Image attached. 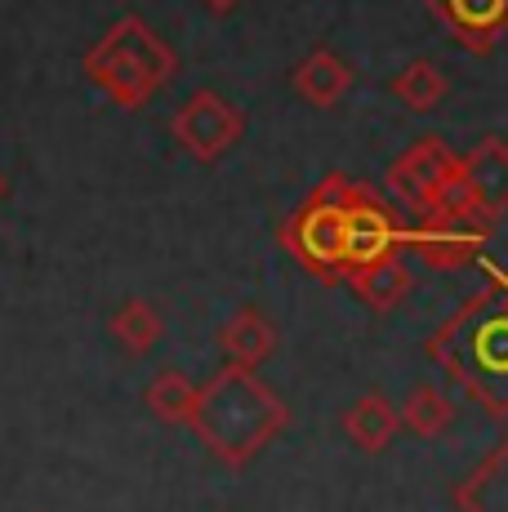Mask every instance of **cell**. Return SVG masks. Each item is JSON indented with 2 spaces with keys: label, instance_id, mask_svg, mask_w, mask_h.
<instances>
[{
  "label": "cell",
  "instance_id": "obj_1",
  "mask_svg": "<svg viewBox=\"0 0 508 512\" xmlns=\"http://www.w3.org/2000/svg\"><path fill=\"white\" fill-rule=\"evenodd\" d=\"M428 357L486 415H508V277H491L428 339Z\"/></svg>",
  "mask_w": 508,
  "mask_h": 512
},
{
  "label": "cell",
  "instance_id": "obj_2",
  "mask_svg": "<svg viewBox=\"0 0 508 512\" xmlns=\"http://www.w3.org/2000/svg\"><path fill=\"white\" fill-rule=\"evenodd\" d=\"M286 423H290L286 401L259 374L223 366L197 392V410H192L188 428L197 432V441L223 468H246L254 464L259 450H268L286 432Z\"/></svg>",
  "mask_w": 508,
  "mask_h": 512
},
{
  "label": "cell",
  "instance_id": "obj_3",
  "mask_svg": "<svg viewBox=\"0 0 508 512\" xmlns=\"http://www.w3.org/2000/svg\"><path fill=\"white\" fill-rule=\"evenodd\" d=\"M174 67H179L174 49L165 45L139 14H121L81 58L85 81L112 107H121V112L148 107L152 98L170 85Z\"/></svg>",
  "mask_w": 508,
  "mask_h": 512
},
{
  "label": "cell",
  "instance_id": "obj_4",
  "mask_svg": "<svg viewBox=\"0 0 508 512\" xmlns=\"http://www.w3.org/2000/svg\"><path fill=\"white\" fill-rule=\"evenodd\" d=\"M281 245L317 281L348 277V174H326L281 228Z\"/></svg>",
  "mask_w": 508,
  "mask_h": 512
},
{
  "label": "cell",
  "instance_id": "obj_5",
  "mask_svg": "<svg viewBox=\"0 0 508 512\" xmlns=\"http://www.w3.org/2000/svg\"><path fill=\"white\" fill-rule=\"evenodd\" d=\"M170 134H174V143L188 156H197L201 165H219V156L232 152V147L241 143V134H246V112H241L237 103H228L223 94L197 90L174 107Z\"/></svg>",
  "mask_w": 508,
  "mask_h": 512
},
{
  "label": "cell",
  "instance_id": "obj_6",
  "mask_svg": "<svg viewBox=\"0 0 508 512\" xmlns=\"http://www.w3.org/2000/svg\"><path fill=\"white\" fill-rule=\"evenodd\" d=\"M491 236L486 219H419L415 228H402V245L428 268H464L477 259V250Z\"/></svg>",
  "mask_w": 508,
  "mask_h": 512
},
{
  "label": "cell",
  "instance_id": "obj_7",
  "mask_svg": "<svg viewBox=\"0 0 508 512\" xmlns=\"http://www.w3.org/2000/svg\"><path fill=\"white\" fill-rule=\"evenodd\" d=\"M397 245H402V228H397L388 201L370 183L348 179V272L384 259V254H397Z\"/></svg>",
  "mask_w": 508,
  "mask_h": 512
},
{
  "label": "cell",
  "instance_id": "obj_8",
  "mask_svg": "<svg viewBox=\"0 0 508 512\" xmlns=\"http://www.w3.org/2000/svg\"><path fill=\"white\" fill-rule=\"evenodd\" d=\"M455 165H459V156L446 147V139L424 134V139H415L406 152L393 156V165L384 170V192L393 196V201L410 205V210H419V205L428 201V192H433Z\"/></svg>",
  "mask_w": 508,
  "mask_h": 512
},
{
  "label": "cell",
  "instance_id": "obj_9",
  "mask_svg": "<svg viewBox=\"0 0 508 512\" xmlns=\"http://www.w3.org/2000/svg\"><path fill=\"white\" fill-rule=\"evenodd\" d=\"M459 170H464V183H468V192H473L482 219L500 223L508 214V139L486 134L473 152L459 156Z\"/></svg>",
  "mask_w": 508,
  "mask_h": 512
},
{
  "label": "cell",
  "instance_id": "obj_10",
  "mask_svg": "<svg viewBox=\"0 0 508 512\" xmlns=\"http://www.w3.org/2000/svg\"><path fill=\"white\" fill-rule=\"evenodd\" d=\"M357 85V72L344 54L335 49H308L295 67H290V90L304 98L308 107H339Z\"/></svg>",
  "mask_w": 508,
  "mask_h": 512
},
{
  "label": "cell",
  "instance_id": "obj_11",
  "mask_svg": "<svg viewBox=\"0 0 508 512\" xmlns=\"http://www.w3.org/2000/svg\"><path fill=\"white\" fill-rule=\"evenodd\" d=\"M428 9L442 18L459 45L477 54H491L508 32V0H428Z\"/></svg>",
  "mask_w": 508,
  "mask_h": 512
},
{
  "label": "cell",
  "instance_id": "obj_12",
  "mask_svg": "<svg viewBox=\"0 0 508 512\" xmlns=\"http://www.w3.org/2000/svg\"><path fill=\"white\" fill-rule=\"evenodd\" d=\"M344 285L353 290V299L361 303V308H370V312L384 317V312L402 308V303L410 299V290H415V268H410L402 254H384V259L353 268L344 277Z\"/></svg>",
  "mask_w": 508,
  "mask_h": 512
},
{
  "label": "cell",
  "instance_id": "obj_13",
  "mask_svg": "<svg viewBox=\"0 0 508 512\" xmlns=\"http://www.w3.org/2000/svg\"><path fill=\"white\" fill-rule=\"evenodd\" d=\"M219 348L228 357V366L237 370H259L263 361L277 352V326L263 317L259 308H237L228 321L219 326Z\"/></svg>",
  "mask_w": 508,
  "mask_h": 512
},
{
  "label": "cell",
  "instance_id": "obj_14",
  "mask_svg": "<svg viewBox=\"0 0 508 512\" xmlns=\"http://www.w3.org/2000/svg\"><path fill=\"white\" fill-rule=\"evenodd\" d=\"M397 428H402V415H397V406L384 392H366L344 410V437L366 455H379V450L393 446Z\"/></svg>",
  "mask_w": 508,
  "mask_h": 512
},
{
  "label": "cell",
  "instance_id": "obj_15",
  "mask_svg": "<svg viewBox=\"0 0 508 512\" xmlns=\"http://www.w3.org/2000/svg\"><path fill=\"white\" fill-rule=\"evenodd\" d=\"M107 334H112V343L125 357H148L156 343L165 339V317L148 299H125L107 317Z\"/></svg>",
  "mask_w": 508,
  "mask_h": 512
},
{
  "label": "cell",
  "instance_id": "obj_16",
  "mask_svg": "<svg viewBox=\"0 0 508 512\" xmlns=\"http://www.w3.org/2000/svg\"><path fill=\"white\" fill-rule=\"evenodd\" d=\"M388 94L397 98V103L406 107V112H437V107L446 103V94H451V81H446V72L433 63V58H410L402 72L388 81Z\"/></svg>",
  "mask_w": 508,
  "mask_h": 512
},
{
  "label": "cell",
  "instance_id": "obj_17",
  "mask_svg": "<svg viewBox=\"0 0 508 512\" xmlns=\"http://www.w3.org/2000/svg\"><path fill=\"white\" fill-rule=\"evenodd\" d=\"M197 392L201 388L183 370H156L152 383H148V392H143V406H148L152 419L179 428V423H188L192 410H197Z\"/></svg>",
  "mask_w": 508,
  "mask_h": 512
},
{
  "label": "cell",
  "instance_id": "obj_18",
  "mask_svg": "<svg viewBox=\"0 0 508 512\" xmlns=\"http://www.w3.org/2000/svg\"><path fill=\"white\" fill-rule=\"evenodd\" d=\"M402 428H410L415 437H424V441H433V437H442V432H451V423H455V401L446 397L437 383H415V388L406 392V401H402Z\"/></svg>",
  "mask_w": 508,
  "mask_h": 512
},
{
  "label": "cell",
  "instance_id": "obj_19",
  "mask_svg": "<svg viewBox=\"0 0 508 512\" xmlns=\"http://www.w3.org/2000/svg\"><path fill=\"white\" fill-rule=\"evenodd\" d=\"M455 504L464 512H508V441L459 486Z\"/></svg>",
  "mask_w": 508,
  "mask_h": 512
},
{
  "label": "cell",
  "instance_id": "obj_20",
  "mask_svg": "<svg viewBox=\"0 0 508 512\" xmlns=\"http://www.w3.org/2000/svg\"><path fill=\"white\" fill-rule=\"evenodd\" d=\"M205 9H210V14H232V9L241 5V0H201Z\"/></svg>",
  "mask_w": 508,
  "mask_h": 512
},
{
  "label": "cell",
  "instance_id": "obj_21",
  "mask_svg": "<svg viewBox=\"0 0 508 512\" xmlns=\"http://www.w3.org/2000/svg\"><path fill=\"white\" fill-rule=\"evenodd\" d=\"M5 192H9V179H5V174H0V201H5Z\"/></svg>",
  "mask_w": 508,
  "mask_h": 512
}]
</instances>
